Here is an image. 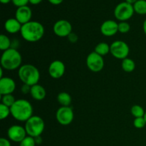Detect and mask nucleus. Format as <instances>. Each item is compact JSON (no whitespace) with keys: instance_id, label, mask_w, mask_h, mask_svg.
Wrapping results in <instances>:
<instances>
[{"instance_id":"1","label":"nucleus","mask_w":146,"mask_h":146,"mask_svg":"<svg viewBox=\"0 0 146 146\" xmlns=\"http://www.w3.org/2000/svg\"><path fill=\"white\" fill-rule=\"evenodd\" d=\"M45 29L42 24L36 21H30L23 24L21 27V37L28 42L34 43L38 41L44 36Z\"/></svg>"},{"instance_id":"2","label":"nucleus","mask_w":146,"mask_h":146,"mask_svg":"<svg viewBox=\"0 0 146 146\" xmlns=\"http://www.w3.org/2000/svg\"><path fill=\"white\" fill-rule=\"evenodd\" d=\"M11 115L20 122H26L33 115L32 105L26 99H18L11 107Z\"/></svg>"},{"instance_id":"3","label":"nucleus","mask_w":146,"mask_h":146,"mask_svg":"<svg viewBox=\"0 0 146 146\" xmlns=\"http://www.w3.org/2000/svg\"><path fill=\"white\" fill-rule=\"evenodd\" d=\"M22 57L16 48H10L3 51L1 56V66L4 69L8 71L19 68L21 66Z\"/></svg>"},{"instance_id":"4","label":"nucleus","mask_w":146,"mask_h":146,"mask_svg":"<svg viewBox=\"0 0 146 146\" xmlns=\"http://www.w3.org/2000/svg\"><path fill=\"white\" fill-rule=\"evenodd\" d=\"M19 78L24 84L32 86L38 83L40 72L38 68L32 64L22 65L18 71Z\"/></svg>"},{"instance_id":"5","label":"nucleus","mask_w":146,"mask_h":146,"mask_svg":"<svg viewBox=\"0 0 146 146\" xmlns=\"http://www.w3.org/2000/svg\"><path fill=\"white\" fill-rule=\"evenodd\" d=\"M25 128L29 136L36 138L41 136L45 128V123L42 118L38 115H32L28 121H26Z\"/></svg>"},{"instance_id":"6","label":"nucleus","mask_w":146,"mask_h":146,"mask_svg":"<svg viewBox=\"0 0 146 146\" xmlns=\"http://www.w3.org/2000/svg\"><path fill=\"white\" fill-rule=\"evenodd\" d=\"M134 12L133 6L126 1H123L115 7L114 16L120 21H126L133 17Z\"/></svg>"},{"instance_id":"7","label":"nucleus","mask_w":146,"mask_h":146,"mask_svg":"<svg viewBox=\"0 0 146 146\" xmlns=\"http://www.w3.org/2000/svg\"><path fill=\"white\" fill-rule=\"evenodd\" d=\"M110 53L114 58L123 60L128 58L130 48L128 44L123 41H115L110 45Z\"/></svg>"},{"instance_id":"8","label":"nucleus","mask_w":146,"mask_h":146,"mask_svg":"<svg viewBox=\"0 0 146 146\" xmlns=\"http://www.w3.org/2000/svg\"><path fill=\"white\" fill-rule=\"evenodd\" d=\"M56 118L58 123L62 125H68L73 122L74 113L73 108L70 106H61L56 113Z\"/></svg>"},{"instance_id":"9","label":"nucleus","mask_w":146,"mask_h":146,"mask_svg":"<svg viewBox=\"0 0 146 146\" xmlns=\"http://www.w3.org/2000/svg\"><path fill=\"white\" fill-rule=\"evenodd\" d=\"M86 65L90 71L99 72L104 67V59L95 51L90 53L86 58Z\"/></svg>"},{"instance_id":"10","label":"nucleus","mask_w":146,"mask_h":146,"mask_svg":"<svg viewBox=\"0 0 146 146\" xmlns=\"http://www.w3.org/2000/svg\"><path fill=\"white\" fill-rule=\"evenodd\" d=\"M53 31L57 36L68 37L72 33V25L67 20L60 19L54 24Z\"/></svg>"},{"instance_id":"11","label":"nucleus","mask_w":146,"mask_h":146,"mask_svg":"<svg viewBox=\"0 0 146 146\" xmlns=\"http://www.w3.org/2000/svg\"><path fill=\"white\" fill-rule=\"evenodd\" d=\"M27 135L25 128L21 125H11L7 131L9 139L15 143H21L27 137Z\"/></svg>"},{"instance_id":"12","label":"nucleus","mask_w":146,"mask_h":146,"mask_svg":"<svg viewBox=\"0 0 146 146\" xmlns=\"http://www.w3.org/2000/svg\"><path fill=\"white\" fill-rule=\"evenodd\" d=\"M48 71V74L51 78L58 79L61 78L65 73V64L60 60H55L50 64Z\"/></svg>"},{"instance_id":"13","label":"nucleus","mask_w":146,"mask_h":146,"mask_svg":"<svg viewBox=\"0 0 146 146\" xmlns=\"http://www.w3.org/2000/svg\"><path fill=\"white\" fill-rule=\"evenodd\" d=\"M100 31L105 36H113L118 32V23L113 20H106L102 23Z\"/></svg>"},{"instance_id":"14","label":"nucleus","mask_w":146,"mask_h":146,"mask_svg":"<svg viewBox=\"0 0 146 146\" xmlns=\"http://www.w3.org/2000/svg\"><path fill=\"white\" fill-rule=\"evenodd\" d=\"M16 83L10 77H3L0 78V94L1 96L12 94L15 91Z\"/></svg>"},{"instance_id":"15","label":"nucleus","mask_w":146,"mask_h":146,"mask_svg":"<svg viewBox=\"0 0 146 146\" xmlns=\"http://www.w3.org/2000/svg\"><path fill=\"white\" fill-rule=\"evenodd\" d=\"M31 17H32V11L28 6L18 7L15 12V18L22 25L31 21Z\"/></svg>"},{"instance_id":"16","label":"nucleus","mask_w":146,"mask_h":146,"mask_svg":"<svg viewBox=\"0 0 146 146\" xmlns=\"http://www.w3.org/2000/svg\"><path fill=\"white\" fill-rule=\"evenodd\" d=\"M22 24L16 18L8 19L4 23V29L9 34H16L20 32Z\"/></svg>"},{"instance_id":"17","label":"nucleus","mask_w":146,"mask_h":146,"mask_svg":"<svg viewBox=\"0 0 146 146\" xmlns=\"http://www.w3.org/2000/svg\"><path fill=\"white\" fill-rule=\"evenodd\" d=\"M30 94L34 99L36 101H42L46 96V91L44 86L37 84L31 87Z\"/></svg>"},{"instance_id":"18","label":"nucleus","mask_w":146,"mask_h":146,"mask_svg":"<svg viewBox=\"0 0 146 146\" xmlns=\"http://www.w3.org/2000/svg\"><path fill=\"white\" fill-rule=\"evenodd\" d=\"M57 101L61 106H69L72 101V98L68 93L61 92L57 96Z\"/></svg>"},{"instance_id":"19","label":"nucleus","mask_w":146,"mask_h":146,"mask_svg":"<svg viewBox=\"0 0 146 146\" xmlns=\"http://www.w3.org/2000/svg\"><path fill=\"white\" fill-rule=\"evenodd\" d=\"M110 45L106 42H101L96 46L94 51L101 56H104L110 53Z\"/></svg>"},{"instance_id":"20","label":"nucleus","mask_w":146,"mask_h":146,"mask_svg":"<svg viewBox=\"0 0 146 146\" xmlns=\"http://www.w3.org/2000/svg\"><path fill=\"white\" fill-rule=\"evenodd\" d=\"M121 67L123 70L125 72L131 73L135 70V63L133 59L129 58H126L125 59L122 60L121 63Z\"/></svg>"},{"instance_id":"21","label":"nucleus","mask_w":146,"mask_h":146,"mask_svg":"<svg viewBox=\"0 0 146 146\" xmlns=\"http://www.w3.org/2000/svg\"><path fill=\"white\" fill-rule=\"evenodd\" d=\"M133 6L134 11L137 14L141 15L146 14V0H138Z\"/></svg>"},{"instance_id":"22","label":"nucleus","mask_w":146,"mask_h":146,"mask_svg":"<svg viewBox=\"0 0 146 146\" xmlns=\"http://www.w3.org/2000/svg\"><path fill=\"white\" fill-rule=\"evenodd\" d=\"M11 48V41L10 38L5 34L0 35V50L4 51Z\"/></svg>"},{"instance_id":"23","label":"nucleus","mask_w":146,"mask_h":146,"mask_svg":"<svg viewBox=\"0 0 146 146\" xmlns=\"http://www.w3.org/2000/svg\"><path fill=\"white\" fill-rule=\"evenodd\" d=\"M131 114L133 115L135 118H141L143 117L145 115V111H144L143 108L139 105H134L133 106L131 109Z\"/></svg>"},{"instance_id":"24","label":"nucleus","mask_w":146,"mask_h":146,"mask_svg":"<svg viewBox=\"0 0 146 146\" xmlns=\"http://www.w3.org/2000/svg\"><path fill=\"white\" fill-rule=\"evenodd\" d=\"M17 100L15 99L14 96L12 94H7V95L1 96V104L7 106L11 108L13 104L15 103Z\"/></svg>"},{"instance_id":"25","label":"nucleus","mask_w":146,"mask_h":146,"mask_svg":"<svg viewBox=\"0 0 146 146\" xmlns=\"http://www.w3.org/2000/svg\"><path fill=\"white\" fill-rule=\"evenodd\" d=\"M10 114H11L10 107L7 106L3 104H0V119H6L7 118H8Z\"/></svg>"},{"instance_id":"26","label":"nucleus","mask_w":146,"mask_h":146,"mask_svg":"<svg viewBox=\"0 0 146 146\" xmlns=\"http://www.w3.org/2000/svg\"><path fill=\"white\" fill-rule=\"evenodd\" d=\"M131 29V26L126 21H121L118 23V31L121 34H126Z\"/></svg>"},{"instance_id":"27","label":"nucleus","mask_w":146,"mask_h":146,"mask_svg":"<svg viewBox=\"0 0 146 146\" xmlns=\"http://www.w3.org/2000/svg\"><path fill=\"white\" fill-rule=\"evenodd\" d=\"M36 143L35 142L34 138L31 136H27L21 143H19V146H36Z\"/></svg>"},{"instance_id":"28","label":"nucleus","mask_w":146,"mask_h":146,"mask_svg":"<svg viewBox=\"0 0 146 146\" xmlns=\"http://www.w3.org/2000/svg\"><path fill=\"white\" fill-rule=\"evenodd\" d=\"M133 125L135 128L138 129L144 128L146 125V121L144 117H141V118H135L133 121Z\"/></svg>"},{"instance_id":"29","label":"nucleus","mask_w":146,"mask_h":146,"mask_svg":"<svg viewBox=\"0 0 146 146\" xmlns=\"http://www.w3.org/2000/svg\"><path fill=\"white\" fill-rule=\"evenodd\" d=\"M12 3L14 6L18 8V7L27 6V4L29 2V0H12Z\"/></svg>"},{"instance_id":"30","label":"nucleus","mask_w":146,"mask_h":146,"mask_svg":"<svg viewBox=\"0 0 146 146\" xmlns=\"http://www.w3.org/2000/svg\"><path fill=\"white\" fill-rule=\"evenodd\" d=\"M68 39V41L71 43H76L78 41V36L75 34V33H71V34L68 35V36L67 37Z\"/></svg>"},{"instance_id":"31","label":"nucleus","mask_w":146,"mask_h":146,"mask_svg":"<svg viewBox=\"0 0 146 146\" xmlns=\"http://www.w3.org/2000/svg\"><path fill=\"white\" fill-rule=\"evenodd\" d=\"M31 87L30 86L27 85V84H23L21 88V93L24 94H30V91H31Z\"/></svg>"},{"instance_id":"32","label":"nucleus","mask_w":146,"mask_h":146,"mask_svg":"<svg viewBox=\"0 0 146 146\" xmlns=\"http://www.w3.org/2000/svg\"><path fill=\"white\" fill-rule=\"evenodd\" d=\"M0 146H11V143L9 140L5 138H0Z\"/></svg>"},{"instance_id":"33","label":"nucleus","mask_w":146,"mask_h":146,"mask_svg":"<svg viewBox=\"0 0 146 146\" xmlns=\"http://www.w3.org/2000/svg\"><path fill=\"white\" fill-rule=\"evenodd\" d=\"M51 4H54V5H58V4H61V3L64 1V0H48Z\"/></svg>"},{"instance_id":"34","label":"nucleus","mask_w":146,"mask_h":146,"mask_svg":"<svg viewBox=\"0 0 146 146\" xmlns=\"http://www.w3.org/2000/svg\"><path fill=\"white\" fill-rule=\"evenodd\" d=\"M42 1L43 0H29V3L33 5H37V4H40Z\"/></svg>"},{"instance_id":"35","label":"nucleus","mask_w":146,"mask_h":146,"mask_svg":"<svg viewBox=\"0 0 146 146\" xmlns=\"http://www.w3.org/2000/svg\"><path fill=\"white\" fill-rule=\"evenodd\" d=\"M34 139H35V142L36 145H39V144L42 143V138H41V136L36 137V138H34Z\"/></svg>"},{"instance_id":"36","label":"nucleus","mask_w":146,"mask_h":146,"mask_svg":"<svg viewBox=\"0 0 146 146\" xmlns=\"http://www.w3.org/2000/svg\"><path fill=\"white\" fill-rule=\"evenodd\" d=\"M137 1H138V0H125V1H126V2L129 3V4H132V5H133V4H135Z\"/></svg>"},{"instance_id":"37","label":"nucleus","mask_w":146,"mask_h":146,"mask_svg":"<svg viewBox=\"0 0 146 146\" xmlns=\"http://www.w3.org/2000/svg\"><path fill=\"white\" fill-rule=\"evenodd\" d=\"M143 29L144 34H145L146 36V19L144 21L143 24Z\"/></svg>"},{"instance_id":"38","label":"nucleus","mask_w":146,"mask_h":146,"mask_svg":"<svg viewBox=\"0 0 146 146\" xmlns=\"http://www.w3.org/2000/svg\"><path fill=\"white\" fill-rule=\"evenodd\" d=\"M11 1H12V0H0V1L4 4H9V2H11Z\"/></svg>"},{"instance_id":"39","label":"nucleus","mask_w":146,"mask_h":146,"mask_svg":"<svg viewBox=\"0 0 146 146\" xmlns=\"http://www.w3.org/2000/svg\"><path fill=\"white\" fill-rule=\"evenodd\" d=\"M3 69H4V68H3L2 67L0 68V78H3Z\"/></svg>"},{"instance_id":"40","label":"nucleus","mask_w":146,"mask_h":146,"mask_svg":"<svg viewBox=\"0 0 146 146\" xmlns=\"http://www.w3.org/2000/svg\"><path fill=\"white\" fill-rule=\"evenodd\" d=\"M144 118H145V121H146V111H145V115H144Z\"/></svg>"}]
</instances>
